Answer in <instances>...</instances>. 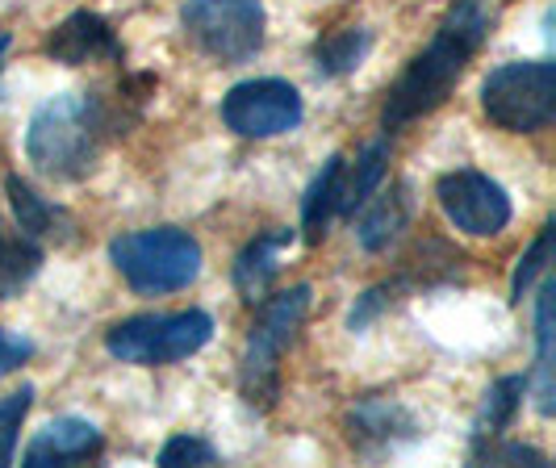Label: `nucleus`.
Listing matches in <instances>:
<instances>
[{"mask_svg":"<svg viewBox=\"0 0 556 468\" xmlns=\"http://www.w3.org/2000/svg\"><path fill=\"white\" fill-rule=\"evenodd\" d=\"M406 289H410V280H402V276H397V280H386V284H372V289L361 293L356 305H352V314H348V331H356V334L368 331V327H372L390 305L402 302V293H406Z\"/></svg>","mask_w":556,"mask_h":468,"instance_id":"nucleus-22","label":"nucleus"},{"mask_svg":"<svg viewBox=\"0 0 556 468\" xmlns=\"http://www.w3.org/2000/svg\"><path fill=\"white\" fill-rule=\"evenodd\" d=\"M306 117L302 92L289 80L264 76V80H243L235 84L223 97V122L226 130L239 138H277L298 130Z\"/></svg>","mask_w":556,"mask_h":468,"instance_id":"nucleus-8","label":"nucleus"},{"mask_svg":"<svg viewBox=\"0 0 556 468\" xmlns=\"http://www.w3.org/2000/svg\"><path fill=\"white\" fill-rule=\"evenodd\" d=\"M110 260L122 280L142 298H164V293L189 289L205 264L201 243L180 226H151V230L117 235L110 243Z\"/></svg>","mask_w":556,"mask_h":468,"instance_id":"nucleus-4","label":"nucleus"},{"mask_svg":"<svg viewBox=\"0 0 556 468\" xmlns=\"http://www.w3.org/2000/svg\"><path fill=\"white\" fill-rule=\"evenodd\" d=\"M29 406H34V385H22L0 397V465H13L17 435H22V422H26Z\"/></svg>","mask_w":556,"mask_h":468,"instance_id":"nucleus-23","label":"nucleus"},{"mask_svg":"<svg viewBox=\"0 0 556 468\" xmlns=\"http://www.w3.org/2000/svg\"><path fill=\"white\" fill-rule=\"evenodd\" d=\"M4 51H9V34L0 29V63H4Z\"/></svg>","mask_w":556,"mask_h":468,"instance_id":"nucleus-28","label":"nucleus"},{"mask_svg":"<svg viewBox=\"0 0 556 468\" xmlns=\"http://www.w3.org/2000/svg\"><path fill=\"white\" fill-rule=\"evenodd\" d=\"M339 176H343V155H331L302 197V239L309 248H318L327 239V226L339 210Z\"/></svg>","mask_w":556,"mask_h":468,"instance_id":"nucleus-19","label":"nucleus"},{"mask_svg":"<svg viewBox=\"0 0 556 468\" xmlns=\"http://www.w3.org/2000/svg\"><path fill=\"white\" fill-rule=\"evenodd\" d=\"M481 113L506 135H540L556 117V63L519 59L502 63L481 84Z\"/></svg>","mask_w":556,"mask_h":468,"instance_id":"nucleus-5","label":"nucleus"},{"mask_svg":"<svg viewBox=\"0 0 556 468\" xmlns=\"http://www.w3.org/2000/svg\"><path fill=\"white\" fill-rule=\"evenodd\" d=\"M122 101L97 97V92H59L51 101H42L26 130V160L47 180L59 185H76L84 176H92L113 135H122V126L130 122L126 105L142 101L130 88L117 92Z\"/></svg>","mask_w":556,"mask_h":468,"instance_id":"nucleus-1","label":"nucleus"},{"mask_svg":"<svg viewBox=\"0 0 556 468\" xmlns=\"http://www.w3.org/2000/svg\"><path fill=\"white\" fill-rule=\"evenodd\" d=\"M29 356H34V343H29V339L0 331V377L17 372V368H22V364H26Z\"/></svg>","mask_w":556,"mask_h":468,"instance_id":"nucleus-27","label":"nucleus"},{"mask_svg":"<svg viewBox=\"0 0 556 468\" xmlns=\"http://www.w3.org/2000/svg\"><path fill=\"white\" fill-rule=\"evenodd\" d=\"M38 268H42V248L34 239H26V235H17V239L0 235V302L17 298L29 280L38 276Z\"/></svg>","mask_w":556,"mask_h":468,"instance_id":"nucleus-21","label":"nucleus"},{"mask_svg":"<svg viewBox=\"0 0 556 468\" xmlns=\"http://www.w3.org/2000/svg\"><path fill=\"white\" fill-rule=\"evenodd\" d=\"M160 465L164 468H180V465H218V452L197 435H172V440L160 447Z\"/></svg>","mask_w":556,"mask_h":468,"instance_id":"nucleus-25","label":"nucleus"},{"mask_svg":"<svg viewBox=\"0 0 556 468\" xmlns=\"http://www.w3.org/2000/svg\"><path fill=\"white\" fill-rule=\"evenodd\" d=\"M553 298L556 284L553 276H544L540 293H535V372L528 377V385H535V410L553 414V397H556V381H553V343H556V327H553Z\"/></svg>","mask_w":556,"mask_h":468,"instance_id":"nucleus-17","label":"nucleus"},{"mask_svg":"<svg viewBox=\"0 0 556 468\" xmlns=\"http://www.w3.org/2000/svg\"><path fill=\"white\" fill-rule=\"evenodd\" d=\"M528 377H502L494 385L485 389V402H481V410L473 418V447H485V443H494L506 435V427L515 422V414L523 406V393H528Z\"/></svg>","mask_w":556,"mask_h":468,"instance_id":"nucleus-18","label":"nucleus"},{"mask_svg":"<svg viewBox=\"0 0 556 468\" xmlns=\"http://www.w3.org/2000/svg\"><path fill=\"white\" fill-rule=\"evenodd\" d=\"M293 243V230L289 226H277V230H264V235H255L248 248L239 251V260H235V289H239V298L251 305H260L268 298V289H273V280L280 273V251Z\"/></svg>","mask_w":556,"mask_h":468,"instance_id":"nucleus-13","label":"nucleus"},{"mask_svg":"<svg viewBox=\"0 0 556 468\" xmlns=\"http://www.w3.org/2000/svg\"><path fill=\"white\" fill-rule=\"evenodd\" d=\"M214 339V318L205 309H176V314H135L105 331V352L135 368H160L197 356Z\"/></svg>","mask_w":556,"mask_h":468,"instance_id":"nucleus-6","label":"nucleus"},{"mask_svg":"<svg viewBox=\"0 0 556 468\" xmlns=\"http://www.w3.org/2000/svg\"><path fill=\"white\" fill-rule=\"evenodd\" d=\"M553 230H556V226L548 222V226H544V230L535 235V243H531L528 255L519 260V268H515V276H510V302H515V305H519L523 298H528L531 284H535V276H540L544 268H548V255H553Z\"/></svg>","mask_w":556,"mask_h":468,"instance_id":"nucleus-24","label":"nucleus"},{"mask_svg":"<svg viewBox=\"0 0 556 468\" xmlns=\"http://www.w3.org/2000/svg\"><path fill=\"white\" fill-rule=\"evenodd\" d=\"M4 197H9V205L17 214L22 235L34 239V243H42V239H67L72 235V218L59 205H51L47 197L34 193L22 176H4Z\"/></svg>","mask_w":556,"mask_h":468,"instance_id":"nucleus-16","label":"nucleus"},{"mask_svg":"<svg viewBox=\"0 0 556 468\" xmlns=\"http://www.w3.org/2000/svg\"><path fill=\"white\" fill-rule=\"evenodd\" d=\"M348 440L352 447H361L368 456H377V452H393V447H402V443L418 440L422 431H418L415 414L406 410L397 397H381V393H372V397H361L352 410H348Z\"/></svg>","mask_w":556,"mask_h":468,"instance_id":"nucleus-10","label":"nucleus"},{"mask_svg":"<svg viewBox=\"0 0 556 468\" xmlns=\"http://www.w3.org/2000/svg\"><path fill=\"white\" fill-rule=\"evenodd\" d=\"M356 214H361V222H356L361 248L386 251L410 222V185H393L386 193H372Z\"/></svg>","mask_w":556,"mask_h":468,"instance_id":"nucleus-14","label":"nucleus"},{"mask_svg":"<svg viewBox=\"0 0 556 468\" xmlns=\"http://www.w3.org/2000/svg\"><path fill=\"white\" fill-rule=\"evenodd\" d=\"M386 172H390V138L368 142L361 155H356V164L343 160V176H339V210H334V214L356 218V210L381 189Z\"/></svg>","mask_w":556,"mask_h":468,"instance_id":"nucleus-15","label":"nucleus"},{"mask_svg":"<svg viewBox=\"0 0 556 468\" xmlns=\"http://www.w3.org/2000/svg\"><path fill=\"white\" fill-rule=\"evenodd\" d=\"M42 51L55 59V63H63V67H84V63H101V59L117 63L122 59V42H117V34H113V26L101 13L76 9L72 17H63L51 29V38H47Z\"/></svg>","mask_w":556,"mask_h":468,"instance_id":"nucleus-11","label":"nucleus"},{"mask_svg":"<svg viewBox=\"0 0 556 468\" xmlns=\"http://www.w3.org/2000/svg\"><path fill=\"white\" fill-rule=\"evenodd\" d=\"M180 26L201 55L214 63H248L264 47V0H185Z\"/></svg>","mask_w":556,"mask_h":468,"instance_id":"nucleus-7","label":"nucleus"},{"mask_svg":"<svg viewBox=\"0 0 556 468\" xmlns=\"http://www.w3.org/2000/svg\"><path fill=\"white\" fill-rule=\"evenodd\" d=\"M473 460H485V465H535V468H544L548 465V456L540 452V447H528V443H485V447H477L473 452Z\"/></svg>","mask_w":556,"mask_h":468,"instance_id":"nucleus-26","label":"nucleus"},{"mask_svg":"<svg viewBox=\"0 0 556 468\" xmlns=\"http://www.w3.org/2000/svg\"><path fill=\"white\" fill-rule=\"evenodd\" d=\"M101 452H105V435L88 418H55V422H47L29 440V447L22 452V465L29 468L80 465V460H97Z\"/></svg>","mask_w":556,"mask_h":468,"instance_id":"nucleus-12","label":"nucleus"},{"mask_svg":"<svg viewBox=\"0 0 556 468\" xmlns=\"http://www.w3.org/2000/svg\"><path fill=\"white\" fill-rule=\"evenodd\" d=\"M368 47H372V34H368L364 26L339 29V34L323 38V42L314 47V72H318L323 80L352 76V72L364 63V55H368Z\"/></svg>","mask_w":556,"mask_h":468,"instance_id":"nucleus-20","label":"nucleus"},{"mask_svg":"<svg viewBox=\"0 0 556 468\" xmlns=\"http://www.w3.org/2000/svg\"><path fill=\"white\" fill-rule=\"evenodd\" d=\"M435 197H440L444 218L473 239H494L510 226V197L485 172H473V167L444 172L435 185Z\"/></svg>","mask_w":556,"mask_h":468,"instance_id":"nucleus-9","label":"nucleus"},{"mask_svg":"<svg viewBox=\"0 0 556 468\" xmlns=\"http://www.w3.org/2000/svg\"><path fill=\"white\" fill-rule=\"evenodd\" d=\"M490 26H494L490 0H456L440 22V29H435V38L427 42V51H418L406 63V72L393 80L386 110H381V130L393 135V130L440 110L447 92L469 72L481 42L490 38Z\"/></svg>","mask_w":556,"mask_h":468,"instance_id":"nucleus-2","label":"nucleus"},{"mask_svg":"<svg viewBox=\"0 0 556 468\" xmlns=\"http://www.w3.org/2000/svg\"><path fill=\"white\" fill-rule=\"evenodd\" d=\"M309 314V284H293L277 298H264L248 331V347L239 359V393L251 410H273L280 397V364Z\"/></svg>","mask_w":556,"mask_h":468,"instance_id":"nucleus-3","label":"nucleus"}]
</instances>
